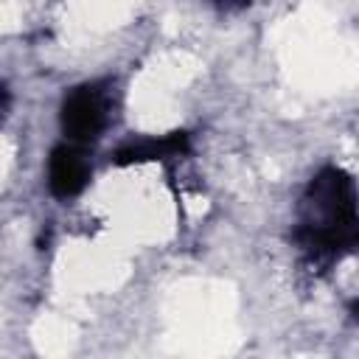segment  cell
<instances>
[{
	"instance_id": "obj_1",
	"label": "cell",
	"mask_w": 359,
	"mask_h": 359,
	"mask_svg": "<svg viewBox=\"0 0 359 359\" xmlns=\"http://www.w3.org/2000/svg\"><path fill=\"white\" fill-rule=\"evenodd\" d=\"M356 210L353 180L342 168H323L306 188L303 219L294 233L297 244L320 261L337 258L356 238Z\"/></svg>"
},
{
	"instance_id": "obj_2",
	"label": "cell",
	"mask_w": 359,
	"mask_h": 359,
	"mask_svg": "<svg viewBox=\"0 0 359 359\" xmlns=\"http://www.w3.org/2000/svg\"><path fill=\"white\" fill-rule=\"evenodd\" d=\"M62 132L70 143H90L107 126V95L95 84H81L70 90L62 101Z\"/></svg>"
},
{
	"instance_id": "obj_3",
	"label": "cell",
	"mask_w": 359,
	"mask_h": 359,
	"mask_svg": "<svg viewBox=\"0 0 359 359\" xmlns=\"http://www.w3.org/2000/svg\"><path fill=\"white\" fill-rule=\"evenodd\" d=\"M90 180V163L76 143H62L48 157V188L53 196H76Z\"/></svg>"
},
{
	"instance_id": "obj_4",
	"label": "cell",
	"mask_w": 359,
	"mask_h": 359,
	"mask_svg": "<svg viewBox=\"0 0 359 359\" xmlns=\"http://www.w3.org/2000/svg\"><path fill=\"white\" fill-rule=\"evenodd\" d=\"M188 151V135L185 132H171L163 137H146V140H132L115 151L118 165H132V163H146V160H168L180 157Z\"/></svg>"
},
{
	"instance_id": "obj_5",
	"label": "cell",
	"mask_w": 359,
	"mask_h": 359,
	"mask_svg": "<svg viewBox=\"0 0 359 359\" xmlns=\"http://www.w3.org/2000/svg\"><path fill=\"white\" fill-rule=\"evenodd\" d=\"M351 314L359 320V300H353V303H351Z\"/></svg>"
},
{
	"instance_id": "obj_6",
	"label": "cell",
	"mask_w": 359,
	"mask_h": 359,
	"mask_svg": "<svg viewBox=\"0 0 359 359\" xmlns=\"http://www.w3.org/2000/svg\"><path fill=\"white\" fill-rule=\"evenodd\" d=\"M356 241H359V230H356Z\"/></svg>"
}]
</instances>
